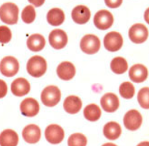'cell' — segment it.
Returning a JSON list of instances; mask_svg holds the SVG:
<instances>
[{
    "mask_svg": "<svg viewBox=\"0 0 149 146\" xmlns=\"http://www.w3.org/2000/svg\"><path fill=\"white\" fill-rule=\"evenodd\" d=\"M47 69V63L43 57L33 56L26 63V70L34 78H40L43 75Z\"/></svg>",
    "mask_w": 149,
    "mask_h": 146,
    "instance_id": "obj_1",
    "label": "cell"
},
{
    "mask_svg": "<svg viewBox=\"0 0 149 146\" xmlns=\"http://www.w3.org/2000/svg\"><path fill=\"white\" fill-rule=\"evenodd\" d=\"M19 8L12 2L4 3L0 7V18L8 25H15L18 20Z\"/></svg>",
    "mask_w": 149,
    "mask_h": 146,
    "instance_id": "obj_2",
    "label": "cell"
},
{
    "mask_svg": "<svg viewBox=\"0 0 149 146\" xmlns=\"http://www.w3.org/2000/svg\"><path fill=\"white\" fill-rule=\"evenodd\" d=\"M61 97V91L57 86H47L42 91L41 101L47 107H55L59 103Z\"/></svg>",
    "mask_w": 149,
    "mask_h": 146,
    "instance_id": "obj_3",
    "label": "cell"
},
{
    "mask_svg": "<svg viewBox=\"0 0 149 146\" xmlns=\"http://www.w3.org/2000/svg\"><path fill=\"white\" fill-rule=\"evenodd\" d=\"M101 42L99 38L94 34H86L81 39L80 48L87 54H95L100 49Z\"/></svg>",
    "mask_w": 149,
    "mask_h": 146,
    "instance_id": "obj_4",
    "label": "cell"
},
{
    "mask_svg": "<svg viewBox=\"0 0 149 146\" xmlns=\"http://www.w3.org/2000/svg\"><path fill=\"white\" fill-rule=\"evenodd\" d=\"M19 70V63L13 56L4 57L0 62V72L6 77H12L17 74Z\"/></svg>",
    "mask_w": 149,
    "mask_h": 146,
    "instance_id": "obj_5",
    "label": "cell"
},
{
    "mask_svg": "<svg viewBox=\"0 0 149 146\" xmlns=\"http://www.w3.org/2000/svg\"><path fill=\"white\" fill-rule=\"evenodd\" d=\"M93 21L97 28L100 30H107L113 25V15L108 10H100L95 15Z\"/></svg>",
    "mask_w": 149,
    "mask_h": 146,
    "instance_id": "obj_6",
    "label": "cell"
},
{
    "mask_svg": "<svg viewBox=\"0 0 149 146\" xmlns=\"http://www.w3.org/2000/svg\"><path fill=\"white\" fill-rule=\"evenodd\" d=\"M123 44V37L121 34L117 31L108 33L104 37V46L105 49L108 51H118L121 49Z\"/></svg>",
    "mask_w": 149,
    "mask_h": 146,
    "instance_id": "obj_7",
    "label": "cell"
},
{
    "mask_svg": "<svg viewBox=\"0 0 149 146\" xmlns=\"http://www.w3.org/2000/svg\"><path fill=\"white\" fill-rule=\"evenodd\" d=\"M129 37L135 44H142L148 39V30L142 24H135L130 28Z\"/></svg>",
    "mask_w": 149,
    "mask_h": 146,
    "instance_id": "obj_8",
    "label": "cell"
},
{
    "mask_svg": "<svg viewBox=\"0 0 149 146\" xmlns=\"http://www.w3.org/2000/svg\"><path fill=\"white\" fill-rule=\"evenodd\" d=\"M142 123V116L138 110H129L123 117L125 127L130 131H135L139 129Z\"/></svg>",
    "mask_w": 149,
    "mask_h": 146,
    "instance_id": "obj_9",
    "label": "cell"
},
{
    "mask_svg": "<svg viewBox=\"0 0 149 146\" xmlns=\"http://www.w3.org/2000/svg\"><path fill=\"white\" fill-rule=\"evenodd\" d=\"M45 137L46 140L51 144H59L64 138V129L57 124H51L45 129Z\"/></svg>",
    "mask_w": 149,
    "mask_h": 146,
    "instance_id": "obj_10",
    "label": "cell"
},
{
    "mask_svg": "<svg viewBox=\"0 0 149 146\" xmlns=\"http://www.w3.org/2000/svg\"><path fill=\"white\" fill-rule=\"evenodd\" d=\"M68 35L61 29H55L52 30L49 36V41L50 45L55 49H61L64 48L68 44Z\"/></svg>",
    "mask_w": 149,
    "mask_h": 146,
    "instance_id": "obj_11",
    "label": "cell"
},
{
    "mask_svg": "<svg viewBox=\"0 0 149 146\" xmlns=\"http://www.w3.org/2000/svg\"><path fill=\"white\" fill-rule=\"evenodd\" d=\"M20 109L22 115L27 117H33L36 116L40 111V104L36 100L28 97L21 103Z\"/></svg>",
    "mask_w": 149,
    "mask_h": 146,
    "instance_id": "obj_12",
    "label": "cell"
},
{
    "mask_svg": "<svg viewBox=\"0 0 149 146\" xmlns=\"http://www.w3.org/2000/svg\"><path fill=\"white\" fill-rule=\"evenodd\" d=\"M23 139L30 144H35L40 141L41 138V130L38 126L30 124L25 126L22 132Z\"/></svg>",
    "mask_w": 149,
    "mask_h": 146,
    "instance_id": "obj_13",
    "label": "cell"
},
{
    "mask_svg": "<svg viewBox=\"0 0 149 146\" xmlns=\"http://www.w3.org/2000/svg\"><path fill=\"white\" fill-rule=\"evenodd\" d=\"M101 105L104 111L113 113L118 109L120 105L119 98L115 94L107 93L101 99Z\"/></svg>",
    "mask_w": 149,
    "mask_h": 146,
    "instance_id": "obj_14",
    "label": "cell"
},
{
    "mask_svg": "<svg viewBox=\"0 0 149 146\" xmlns=\"http://www.w3.org/2000/svg\"><path fill=\"white\" fill-rule=\"evenodd\" d=\"M11 92L17 97H22L30 92V85L24 78H17L14 80L11 85Z\"/></svg>",
    "mask_w": 149,
    "mask_h": 146,
    "instance_id": "obj_15",
    "label": "cell"
},
{
    "mask_svg": "<svg viewBox=\"0 0 149 146\" xmlns=\"http://www.w3.org/2000/svg\"><path fill=\"white\" fill-rule=\"evenodd\" d=\"M71 16L74 22L79 25H83L89 21L91 13L89 8L85 6L79 5V6H76L75 8H74V9L72 10Z\"/></svg>",
    "mask_w": 149,
    "mask_h": 146,
    "instance_id": "obj_16",
    "label": "cell"
},
{
    "mask_svg": "<svg viewBox=\"0 0 149 146\" xmlns=\"http://www.w3.org/2000/svg\"><path fill=\"white\" fill-rule=\"evenodd\" d=\"M148 72L144 65L136 64L133 65L129 72V76L132 82L136 83H141L145 82L148 78Z\"/></svg>",
    "mask_w": 149,
    "mask_h": 146,
    "instance_id": "obj_17",
    "label": "cell"
},
{
    "mask_svg": "<svg viewBox=\"0 0 149 146\" xmlns=\"http://www.w3.org/2000/svg\"><path fill=\"white\" fill-rule=\"evenodd\" d=\"M75 74V66L70 62H62L57 67V75L61 80L69 81L74 78Z\"/></svg>",
    "mask_w": 149,
    "mask_h": 146,
    "instance_id": "obj_18",
    "label": "cell"
},
{
    "mask_svg": "<svg viewBox=\"0 0 149 146\" xmlns=\"http://www.w3.org/2000/svg\"><path fill=\"white\" fill-rule=\"evenodd\" d=\"M18 135L12 129H5L0 133V146H17Z\"/></svg>",
    "mask_w": 149,
    "mask_h": 146,
    "instance_id": "obj_19",
    "label": "cell"
},
{
    "mask_svg": "<svg viewBox=\"0 0 149 146\" xmlns=\"http://www.w3.org/2000/svg\"><path fill=\"white\" fill-rule=\"evenodd\" d=\"M64 109L70 114H77L81 110L82 101L79 97L70 95L68 96L64 101Z\"/></svg>",
    "mask_w": 149,
    "mask_h": 146,
    "instance_id": "obj_20",
    "label": "cell"
},
{
    "mask_svg": "<svg viewBox=\"0 0 149 146\" xmlns=\"http://www.w3.org/2000/svg\"><path fill=\"white\" fill-rule=\"evenodd\" d=\"M122 133L120 126L116 122H109L106 123L103 129L104 135L109 140H116Z\"/></svg>",
    "mask_w": 149,
    "mask_h": 146,
    "instance_id": "obj_21",
    "label": "cell"
},
{
    "mask_svg": "<svg viewBox=\"0 0 149 146\" xmlns=\"http://www.w3.org/2000/svg\"><path fill=\"white\" fill-rule=\"evenodd\" d=\"M26 45L30 50L39 52L45 47V40L42 35L40 34H34L30 36L26 41Z\"/></svg>",
    "mask_w": 149,
    "mask_h": 146,
    "instance_id": "obj_22",
    "label": "cell"
},
{
    "mask_svg": "<svg viewBox=\"0 0 149 146\" xmlns=\"http://www.w3.org/2000/svg\"><path fill=\"white\" fill-rule=\"evenodd\" d=\"M64 11L58 8H54L49 11L47 13L48 22L52 26H59L64 21Z\"/></svg>",
    "mask_w": 149,
    "mask_h": 146,
    "instance_id": "obj_23",
    "label": "cell"
},
{
    "mask_svg": "<svg viewBox=\"0 0 149 146\" xmlns=\"http://www.w3.org/2000/svg\"><path fill=\"white\" fill-rule=\"evenodd\" d=\"M83 115L87 120L95 122L99 120L102 115V110L99 107L94 104L87 105L83 110Z\"/></svg>",
    "mask_w": 149,
    "mask_h": 146,
    "instance_id": "obj_24",
    "label": "cell"
},
{
    "mask_svg": "<svg viewBox=\"0 0 149 146\" xmlns=\"http://www.w3.org/2000/svg\"><path fill=\"white\" fill-rule=\"evenodd\" d=\"M111 68L112 72L115 74L121 75L127 72L128 68V64L127 60L123 57H115L112 59L111 63Z\"/></svg>",
    "mask_w": 149,
    "mask_h": 146,
    "instance_id": "obj_25",
    "label": "cell"
},
{
    "mask_svg": "<svg viewBox=\"0 0 149 146\" xmlns=\"http://www.w3.org/2000/svg\"><path fill=\"white\" fill-rule=\"evenodd\" d=\"M119 91L122 97L125 99H131L135 95V87L130 82H125L120 85Z\"/></svg>",
    "mask_w": 149,
    "mask_h": 146,
    "instance_id": "obj_26",
    "label": "cell"
},
{
    "mask_svg": "<svg viewBox=\"0 0 149 146\" xmlns=\"http://www.w3.org/2000/svg\"><path fill=\"white\" fill-rule=\"evenodd\" d=\"M68 146H86L87 139L82 133H74L68 140Z\"/></svg>",
    "mask_w": 149,
    "mask_h": 146,
    "instance_id": "obj_27",
    "label": "cell"
},
{
    "mask_svg": "<svg viewBox=\"0 0 149 146\" xmlns=\"http://www.w3.org/2000/svg\"><path fill=\"white\" fill-rule=\"evenodd\" d=\"M21 18L23 21L26 24H30L36 18V11L33 6L29 5L23 9L21 13Z\"/></svg>",
    "mask_w": 149,
    "mask_h": 146,
    "instance_id": "obj_28",
    "label": "cell"
},
{
    "mask_svg": "<svg viewBox=\"0 0 149 146\" xmlns=\"http://www.w3.org/2000/svg\"><path fill=\"white\" fill-rule=\"evenodd\" d=\"M138 102L144 109H149V87H145L140 89L138 93Z\"/></svg>",
    "mask_w": 149,
    "mask_h": 146,
    "instance_id": "obj_29",
    "label": "cell"
},
{
    "mask_svg": "<svg viewBox=\"0 0 149 146\" xmlns=\"http://www.w3.org/2000/svg\"><path fill=\"white\" fill-rule=\"evenodd\" d=\"M11 39V31L7 26H0V43L7 44Z\"/></svg>",
    "mask_w": 149,
    "mask_h": 146,
    "instance_id": "obj_30",
    "label": "cell"
},
{
    "mask_svg": "<svg viewBox=\"0 0 149 146\" xmlns=\"http://www.w3.org/2000/svg\"><path fill=\"white\" fill-rule=\"evenodd\" d=\"M8 87L7 85L3 80L0 79V98H2L7 95Z\"/></svg>",
    "mask_w": 149,
    "mask_h": 146,
    "instance_id": "obj_31",
    "label": "cell"
},
{
    "mask_svg": "<svg viewBox=\"0 0 149 146\" xmlns=\"http://www.w3.org/2000/svg\"><path fill=\"white\" fill-rule=\"evenodd\" d=\"M106 5L109 6L110 8H117L119 7L122 4V1H114V2H111V1H105Z\"/></svg>",
    "mask_w": 149,
    "mask_h": 146,
    "instance_id": "obj_32",
    "label": "cell"
},
{
    "mask_svg": "<svg viewBox=\"0 0 149 146\" xmlns=\"http://www.w3.org/2000/svg\"><path fill=\"white\" fill-rule=\"evenodd\" d=\"M144 18H145V21L149 25V8H148L146 10V11H145Z\"/></svg>",
    "mask_w": 149,
    "mask_h": 146,
    "instance_id": "obj_33",
    "label": "cell"
},
{
    "mask_svg": "<svg viewBox=\"0 0 149 146\" xmlns=\"http://www.w3.org/2000/svg\"><path fill=\"white\" fill-rule=\"evenodd\" d=\"M137 146H149V142H140Z\"/></svg>",
    "mask_w": 149,
    "mask_h": 146,
    "instance_id": "obj_34",
    "label": "cell"
},
{
    "mask_svg": "<svg viewBox=\"0 0 149 146\" xmlns=\"http://www.w3.org/2000/svg\"><path fill=\"white\" fill-rule=\"evenodd\" d=\"M102 146H117V145H116L115 144H113V143L108 142V143H105V144L102 145Z\"/></svg>",
    "mask_w": 149,
    "mask_h": 146,
    "instance_id": "obj_35",
    "label": "cell"
}]
</instances>
